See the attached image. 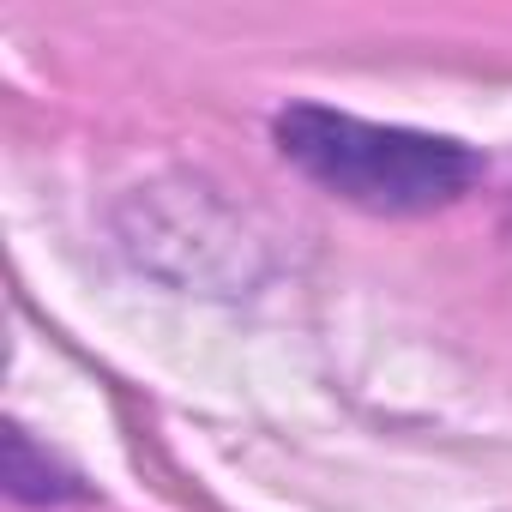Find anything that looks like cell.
Returning <instances> with one entry per match:
<instances>
[{"label": "cell", "mask_w": 512, "mask_h": 512, "mask_svg": "<svg viewBox=\"0 0 512 512\" xmlns=\"http://www.w3.org/2000/svg\"><path fill=\"white\" fill-rule=\"evenodd\" d=\"M284 157L320 181L326 193L362 205V211H434L458 199L476 181V157L458 139L410 133V127H374L320 103H296L278 115Z\"/></svg>", "instance_id": "1"}]
</instances>
